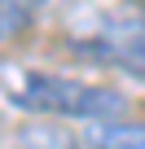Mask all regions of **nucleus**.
Wrapping results in <instances>:
<instances>
[{"label": "nucleus", "instance_id": "f257e3e1", "mask_svg": "<svg viewBox=\"0 0 145 149\" xmlns=\"http://www.w3.org/2000/svg\"><path fill=\"white\" fill-rule=\"evenodd\" d=\"M22 110L57 114V118H84V123H114L123 114V97L101 84L66 79V74H27L18 97Z\"/></svg>", "mask_w": 145, "mask_h": 149}, {"label": "nucleus", "instance_id": "f03ea898", "mask_svg": "<svg viewBox=\"0 0 145 149\" xmlns=\"http://www.w3.org/2000/svg\"><path fill=\"white\" fill-rule=\"evenodd\" d=\"M79 48L106 66H119L136 79H145V9H123V13L106 18L97 26V35Z\"/></svg>", "mask_w": 145, "mask_h": 149}, {"label": "nucleus", "instance_id": "7ed1b4c3", "mask_svg": "<svg viewBox=\"0 0 145 149\" xmlns=\"http://www.w3.org/2000/svg\"><path fill=\"white\" fill-rule=\"evenodd\" d=\"M88 140L97 149H145V123H123V118L97 123L88 132Z\"/></svg>", "mask_w": 145, "mask_h": 149}, {"label": "nucleus", "instance_id": "20e7f679", "mask_svg": "<svg viewBox=\"0 0 145 149\" xmlns=\"http://www.w3.org/2000/svg\"><path fill=\"white\" fill-rule=\"evenodd\" d=\"M40 9H44V0H0V44L27 35Z\"/></svg>", "mask_w": 145, "mask_h": 149}, {"label": "nucleus", "instance_id": "39448f33", "mask_svg": "<svg viewBox=\"0 0 145 149\" xmlns=\"http://www.w3.org/2000/svg\"><path fill=\"white\" fill-rule=\"evenodd\" d=\"M13 149H79V145L70 140L66 132H57V127H44V123H35V127H22V132H18Z\"/></svg>", "mask_w": 145, "mask_h": 149}]
</instances>
